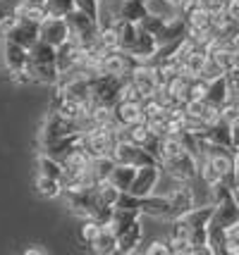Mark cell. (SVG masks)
I'll use <instances>...</instances> for the list:
<instances>
[{"label": "cell", "instance_id": "obj_1", "mask_svg": "<svg viewBox=\"0 0 239 255\" xmlns=\"http://www.w3.org/2000/svg\"><path fill=\"white\" fill-rule=\"evenodd\" d=\"M26 69L34 79V84H48V86H57L60 81V74L55 69V48L46 41H36L31 48H29V62H26Z\"/></svg>", "mask_w": 239, "mask_h": 255}, {"label": "cell", "instance_id": "obj_2", "mask_svg": "<svg viewBox=\"0 0 239 255\" xmlns=\"http://www.w3.org/2000/svg\"><path fill=\"white\" fill-rule=\"evenodd\" d=\"M67 19V26H69V41L77 43L79 48H86L98 41V22L89 17L86 12L81 10H72L65 17Z\"/></svg>", "mask_w": 239, "mask_h": 255}, {"label": "cell", "instance_id": "obj_3", "mask_svg": "<svg viewBox=\"0 0 239 255\" xmlns=\"http://www.w3.org/2000/svg\"><path fill=\"white\" fill-rule=\"evenodd\" d=\"M139 65V60L134 55H129L127 50H108L101 60V72L113 74L120 79H129V74L134 72V67Z\"/></svg>", "mask_w": 239, "mask_h": 255}, {"label": "cell", "instance_id": "obj_4", "mask_svg": "<svg viewBox=\"0 0 239 255\" xmlns=\"http://www.w3.org/2000/svg\"><path fill=\"white\" fill-rule=\"evenodd\" d=\"M160 181V165L158 162H148V165L137 167V174L129 184V193L134 196H148V193H156Z\"/></svg>", "mask_w": 239, "mask_h": 255}, {"label": "cell", "instance_id": "obj_5", "mask_svg": "<svg viewBox=\"0 0 239 255\" xmlns=\"http://www.w3.org/2000/svg\"><path fill=\"white\" fill-rule=\"evenodd\" d=\"M115 162H122V165H132V167H141V165H148V162H156V157L151 155L148 150H144L141 145H134L129 141H117L110 153Z\"/></svg>", "mask_w": 239, "mask_h": 255}, {"label": "cell", "instance_id": "obj_6", "mask_svg": "<svg viewBox=\"0 0 239 255\" xmlns=\"http://www.w3.org/2000/svg\"><path fill=\"white\" fill-rule=\"evenodd\" d=\"M38 38L50 43L53 48L62 45L65 41H69V26L65 17H55V14H48L43 22L38 24Z\"/></svg>", "mask_w": 239, "mask_h": 255}, {"label": "cell", "instance_id": "obj_7", "mask_svg": "<svg viewBox=\"0 0 239 255\" xmlns=\"http://www.w3.org/2000/svg\"><path fill=\"white\" fill-rule=\"evenodd\" d=\"M77 131H81L77 122L65 120V117H60V115H55V112H50V115H48V120H46V124H43L41 141H43V145H46V143H53V141H57V138L72 136V133H77Z\"/></svg>", "mask_w": 239, "mask_h": 255}, {"label": "cell", "instance_id": "obj_8", "mask_svg": "<svg viewBox=\"0 0 239 255\" xmlns=\"http://www.w3.org/2000/svg\"><path fill=\"white\" fill-rule=\"evenodd\" d=\"M168 200H170V220L184 215L187 210H192L196 205V196H194V189L184 181H175V189H170L168 193Z\"/></svg>", "mask_w": 239, "mask_h": 255}, {"label": "cell", "instance_id": "obj_9", "mask_svg": "<svg viewBox=\"0 0 239 255\" xmlns=\"http://www.w3.org/2000/svg\"><path fill=\"white\" fill-rule=\"evenodd\" d=\"M160 169L168 172V177L175 181H184V184H192L196 179V157L192 153H182L180 157H175L170 162L160 165Z\"/></svg>", "mask_w": 239, "mask_h": 255}, {"label": "cell", "instance_id": "obj_10", "mask_svg": "<svg viewBox=\"0 0 239 255\" xmlns=\"http://www.w3.org/2000/svg\"><path fill=\"white\" fill-rule=\"evenodd\" d=\"M113 120L120 127L144 122V108L141 103H134V100H117L113 105Z\"/></svg>", "mask_w": 239, "mask_h": 255}, {"label": "cell", "instance_id": "obj_11", "mask_svg": "<svg viewBox=\"0 0 239 255\" xmlns=\"http://www.w3.org/2000/svg\"><path fill=\"white\" fill-rule=\"evenodd\" d=\"M5 38H7V41H14V43H19V45H24V48L29 50V48L38 41V24H31V22H26V19H22V17H17L14 26L5 33Z\"/></svg>", "mask_w": 239, "mask_h": 255}, {"label": "cell", "instance_id": "obj_12", "mask_svg": "<svg viewBox=\"0 0 239 255\" xmlns=\"http://www.w3.org/2000/svg\"><path fill=\"white\" fill-rule=\"evenodd\" d=\"M26 62H29V50L24 45L5 38V45H2V65H5V69L17 72V69H24Z\"/></svg>", "mask_w": 239, "mask_h": 255}, {"label": "cell", "instance_id": "obj_13", "mask_svg": "<svg viewBox=\"0 0 239 255\" xmlns=\"http://www.w3.org/2000/svg\"><path fill=\"white\" fill-rule=\"evenodd\" d=\"M139 212L148 215V217H168L170 220V200L168 196H156V193H148L139 198Z\"/></svg>", "mask_w": 239, "mask_h": 255}, {"label": "cell", "instance_id": "obj_14", "mask_svg": "<svg viewBox=\"0 0 239 255\" xmlns=\"http://www.w3.org/2000/svg\"><path fill=\"white\" fill-rule=\"evenodd\" d=\"M204 100L206 103H211V105H216V108H223V105L228 103L230 100V89H228V79H225V74L211 79V81L206 84Z\"/></svg>", "mask_w": 239, "mask_h": 255}, {"label": "cell", "instance_id": "obj_15", "mask_svg": "<svg viewBox=\"0 0 239 255\" xmlns=\"http://www.w3.org/2000/svg\"><path fill=\"white\" fill-rule=\"evenodd\" d=\"M141 244V220L132 222L117 234V253H134Z\"/></svg>", "mask_w": 239, "mask_h": 255}, {"label": "cell", "instance_id": "obj_16", "mask_svg": "<svg viewBox=\"0 0 239 255\" xmlns=\"http://www.w3.org/2000/svg\"><path fill=\"white\" fill-rule=\"evenodd\" d=\"M117 14H120V19H122V22L139 24L148 14L146 0H122V2H120V12H117Z\"/></svg>", "mask_w": 239, "mask_h": 255}, {"label": "cell", "instance_id": "obj_17", "mask_svg": "<svg viewBox=\"0 0 239 255\" xmlns=\"http://www.w3.org/2000/svg\"><path fill=\"white\" fill-rule=\"evenodd\" d=\"M91 248L96 251V253H101V255H113L117 253V234L108 227V224H103L101 227V232H98V236L93 239V244Z\"/></svg>", "mask_w": 239, "mask_h": 255}, {"label": "cell", "instance_id": "obj_18", "mask_svg": "<svg viewBox=\"0 0 239 255\" xmlns=\"http://www.w3.org/2000/svg\"><path fill=\"white\" fill-rule=\"evenodd\" d=\"M134 174H137V167L122 165V162H115V167L110 169V177H108V181H110L113 186H117L120 191H129V184H132Z\"/></svg>", "mask_w": 239, "mask_h": 255}, {"label": "cell", "instance_id": "obj_19", "mask_svg": "<svg viewBox=\"0 0 239 255\" xmlns=\"http://www.w3.org/2000/svg\"><path fill=\"white\" fill-rule=\"evenodd\" d=\"M146 10L156 17L163 19H172V17H180V7L172 5L170 0H146Z\"/></svg>", "mask_w": 239, "mask_h": 255}, {"label": "cell", "instance_id": "obj_20", "mask_svg": "<svg viewBox=\"0 0 239 255\" xmlns=\"http://www.w3.org/2000/svg\"><path fill=\"white\" fill-rule=\"evenodd\" d=\"M36 191L41 193V198H57V196L62 193V184L53 177L38 174V179H36Z\"/></svg>", "mask_w": 239, "mask_h": 255}, {"label": "cell", "instance_id": "obj_21", "mask_svg": "<svg viewBox=\"0 0 239 255\" xmlns=\"http://www.w3.org/2000/svg\"><path fill=\"white\" fill-rule=\"evenodd\" d=\"M93 189H96V196H98V200H101L103 205L115 208L117 196H120V189H117V186H113L108 179H103V181H96V184H93Z\"/></svg>", "mask_w": 239, "mask_h": 255}, {"label": "cell", "instance_id": "obj_22", "mask_svg": "<svg viewBox=\"0 0 239 255\" xmlns=\"http://www.w3.org/2000/svg\"><path fill=\"white\" fill-rule=\"evenodd\" d=\"M14 14L22 17V19H26V22H31V24H41L48 17V7H34V5H24V2H19V5L14 7Z\"/></svg>", "mask_w": 239, "mask_h": 255}, {"label": "cell", "instance_id": "obj_23", "mask_svg": "<svg viewBox=\"0 0 239 255\" xmlns=\"http://www.w3.org/2000/svg\"><path fill=\"white\" fill-rule=\"evenodd\" d=\"M38 172H41V174H46V177L57 179V181L62 184V165H60L57 160H53L50 155L38 157Z\"/></svg>", "mask_w": 239, "mask_h": 255}, {"label": "cell", "instance_id": "obj_24", "mask_svg": "<svg viewBox=\"0 0 239 255\" xmlns=\"http://www.w3.org/2000/svg\"><path fill=\"white\" fill-rule=\"evenodd\" d=\"M225 253L239 255V222L230 224L225 229Z\"/></svg>", "mask_w": 239, "mask_h": 255}, {"label": "cell", "instance_id": "obj_25", "mask_svg": "<svg viewBox=\"0 0 239 255\" xmlns=\"http://www.w3.org/2000/svg\"><path fill=\"white\" fill-rule=\"evenodd\" d=\"M165 22H168V19H163V17H156V14H151V12H148L146 17H144V19L139 22V26H141L144 31H148L151 36H158V33L163 31Z\"/></svg>", "mask_w": 239, "mask_h": 255}, {"label": "cell", "instance_id": "obj_26", "mask_svg": "<svg viewBox=\"0 0 239 255\" xmlns=\"http://www.w3.org/2000/svg\"><path fill=\"white\" fill-rule=\"evenodd\" d=\"M46 7H48V14H55V17H67L69 12L74 10V0H48Z\"/></svg>", "mask_w": 239, "mask_h": 255}, {"label": "cell", "instance_id": "obj_27", "mask_svg": "<svg viewBox=\"0 0 239 255\" xmlns=\"http://www.w3.org/2000/svg\"><path fill=\"white\" fill-rule=\"evenodd\" d=\"M101 227H103V224L93 222V220H86V222H84V227L79 229L81 241H84L86 246H91V244H93V239H96V236H98V232H101Z\"/></svg>", "mask_w": 239, "mask_h": 255}, {"label": "cell", "instance_id": "obj_28", "mask_svg": "<svg viewBox=\"0 0 239 255\" xmlns=\"http://www.w3.org/2000/svg\"><path fill=\"white\" fill-rule=\"evenodd\" d=\"M74 10L86 12L89 17H98V0H74Z\"/></svg>", "mask_w": 239, "mask_h": 255}, {"label": "cell", "instance_id": "obj_29", "mask_svg": "<svg viewBox=\"0 0 239 255\" xmlns=\"http://www.w3.org/2000/svg\"><path fill=\"white\" fill-rule=\"evenodd\" d=\"M148 255H170V246L168 241H153V244L146 248Z\"/></svg>", "mask_w": 239, "mask_h": 255}, {"label": "cell", "instance_id": "obj_30", "mask_svg": "<svg viewBox=\"0 0 239 255\" xmlns=\"http://www.w3.org/2000/svg\"><path fill=\"white\" fill-rule=\"evenodd\" d=\"M230 145L232 150H239V120L230 122Z\"/></svg>", "mask_w": 239, "mask_h": 255}, {"label": "cell", "instance_id": "obj_31", "mask_svg": "<svg viewBox=\"0 0 239 255\" xmlns=\"http://www.w3.org/2000/svg\"><path fill=\"white\" fill-rule=\"evenodd\" d=\"M14 22H17V14H14V12H10V14H2V17H0V31H2V36L10 31L12 26H14Z\"/></svg>", "mask_w": 239, "mask_h": 255}, {"label": "cell", "instance_id": "obj_32", "mask_svg": "<svg viewBox=\"0 0 239 255\" xmlns=\"http://www.w3.org/2000/svg\"><path fill=\"white\" fill-rule=\"evenodd\" d=\"M225 14H228L230 19L239 22V0H228L225 2Z\"/></svg>", "mask_w": 239, "mask_h": 255}, {"label": "cell", "instance_id": "obj_33", "mask_svg": "<svg viewBox=\"0 0 239 255\" xmlns=\"http://www.w3.org/2000/svg\"><path fill=\"white\" fill-rule=\"evenodd\" d=\"M232 181L239 186V150H235V169H232Z\"/></svg>", "mask_w": 239, "mask_h": 255}, {"label": "cell", "instance_id": "obj_34", "mask_svg": "<svg viewBox=\"0 0 239 255\" xmlns=\"http://www.w3.org/2000/svg\"><path fill=\"white\" fill-rule=\"evenodd\" d=\"M24 5H34V7H46L48 0H22Z\"/></svg>", "mask_w": 239, "mask_h": 255}, {"label": "cell", "instance_id": "obj_35", "mask_svg": "<svg viewBox=\"0 0 239 255\" xmlns=\"http://www.w3.org/2000/svg\"><path fill=\"white\" fill-rule=\"evenodd\" d=\"M170 2H172V5H177V7H180V5H182L184 0H170Z\"/></svg>", "mask_w": 239, "mask_h": 255}]
</instances>
